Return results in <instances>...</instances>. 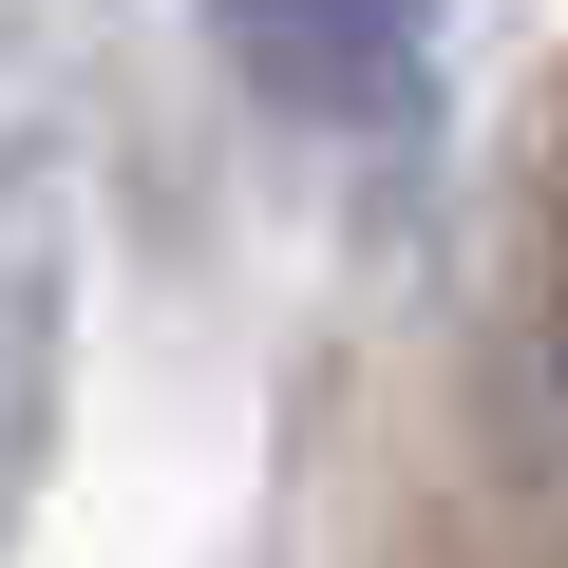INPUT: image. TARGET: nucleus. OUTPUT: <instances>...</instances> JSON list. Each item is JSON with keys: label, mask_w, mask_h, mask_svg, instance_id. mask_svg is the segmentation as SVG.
<instances>
[{"label": "nucleus", "mask_w": 568, "mask_h": 568, "mask_svg": "<svg viewBox=\"0 0 568 568\" xmlns=\"http://www.w3.org/2000/svg\"><path fill=\"white\" fill-rule=\"evenodd\" d=\"M436 20L455 0H190V39L265 95V114H304V133H361L436 77Z\"/></svg>", "instance_id": "nucleus-1"}, {"label": "nucleus", "mask_w": 568, "mask_h": 568, "mask_svg": "<svg viewBox=\"0 0 568 568\" xmlns=\"http://www.w3.org/2000/svg\"><path fill=\"white\" fill-rule=\"evenodd\" d=\"M530 417H549V474H568V342H549V398H530Z\"/></svg>", "instance_id": "nucleus-2"}]
</instances>
